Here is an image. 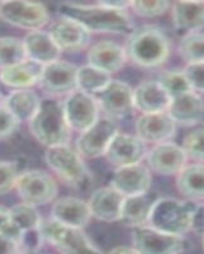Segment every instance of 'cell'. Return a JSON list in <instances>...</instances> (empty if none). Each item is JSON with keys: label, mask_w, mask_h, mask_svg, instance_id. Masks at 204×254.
Segmentation results:
<instances>
[{"label": "cell", "mask_w": 204, "mask_h": 254, "mask_svg": "<svg viewBox=\"0 0 204 254\" xmlns=\"http://www.w3.org/2000/svg\"><path fill=\"white\" fill-rule=\"evenodd\" d=\"M179 54L188 64L204 63V35L196 32L181 38Z\"/></svg>", "instance_id": "33"}, {"label": "cell", "mask_w": 204, "mask_h": 254, "mask_svg": "<svg viewBox=\"0 0 204 254\" xmlns=\"http://www.w3.org/2000/svg\"><path fill=\"white\" fill-rule=\"evenodd\" d=\"M153 206V202L146 194L126 197L122 207L121 220L128 226L142 228L149 224Z\"/></svg>", "instance_id": "29"}, {"label": "cell", "mask_w": 204, "mask_h": 254, "mask_svg": "<svg viewBox=\"0 0 204 254\" xmlns=\"http://www.w3.org/2000/svg\"><path fill=\"white\" fill-rule=\"evenodd\" d=\"M176 124L167 112L147 113L137 120L136 131L142 141L151 144L169 142L175 135Z\"/></svg>", "instance_id": "16"}, {"label": "cell", "mask_w": 204, "mask_h": 254, "mask_svg": "<svg viewBox=\"0 0 204 254\" xmlns=\"http://www.w3.org/2000/svg\"><path fill=\"white\" fill-rule=\"evenodd\" d=\"M188 155L184 149L173 142L153 146L147 154V162L153 172L162 176L179 174L187 167Z\"/></svg>", "instance_id": "15"}, {"label": "cell", "mask_w": 204, "mask_h": 254, "mask_svg": "<svg viewBox=\"0 0 204 254\" xmlns=\"http://www.w3.org/2000/svg\"><path fill=\"white\" fill-rule=\"evenodd\" d=\"M108 254H140L136 248H130V247H117L112 249Z\"/></svg>", "instance_id": "44"}, {"label": "cell", "mask_w": 204, "mask_h": 254, "mask_svg": "<svg viewBox=\"0 0 204 254\" xmlns=\"http://www.w3.org/2000/svg\"><path fill=\"white\" fill-rule=\"evenodd\" d=\"M179 192L192 201L204 199V164H192L185 167L176 178Z\"/></svg>", "instance_id": "28"}, {"label": "cell", "mask_w": 204, "mask_h": 254, "mask_svg": "<svg viewBox=\"0 0 204 254\" xmlns=\"http://www.w3.org/2000/svg\"><path fill=\"white\" fill-rule=\"evenodd\" d=\"M45 242L42 233L40 229H35V230H29L26 233H22L19 237V248L23 251L28 252V253H35L38 249L42 247V243Z\"/></svg>", "instance_id": "39"}, {"label": "cell", "mask_w": 204, "mask_h": 254, "mask_svg": "<svg viewBox=\"0 0 204 254\" xmlns=\"http://www.w3.org/2000/svg\"><path fill=\"white\" fill-rule=\"evenodd\" d=\"M0 234H5L15 239L17 242H19V233L13 226L12 219H10V212L4 207H0Z\"/></svg>", "instance_id": "41"}, {"label": "cell", "mask_w": 204, "mask_h": 254, "mask_svg": "<svg viewBox=\"0 0 204 254\" xmlns=\"http://www.w3.org/2000/svg\"><path fill=\"white\" fill-rule=\"evenodd\" d=\"M0 101H1V95H0Z\"/></svg>", "instance_id": "46"}, {"label": "cell", "mask_w": 204, "mask_h": 254, "mask_svg": "<svg viewBox=\"0 0 204 254\" xmlns=\"http://www.w3.org/2000/svg\"><path fill=\"white\" fill-rule=\"evenodd\" d=\"M202 246H203V249H204V237H203V239H202Z\"/></svg>", "instance_id": "45"}, {"label": "cell", "mask_w": 204, "mask_h": 254, "mask_svg": "<svg viewBox=\"0 0 204 254\" xmlns=\"http://www.w3.org/2000/svg\"><path fill=\"white\" fill-rule=\"evenodd\" d=\"M9 212H10L13 226L19 233V237L22 233L41 228L42 219L35 206L28 205V203H19L10 208Z\"/></svg>", "instance_id": "31"}, {"label": "cell", "mask_w": 204, "mask_h": 254, "mask_svg": "<svg viewBox=\"0 0 204 254\" xmlns=\"http://www.w3.org/2000/svg\"><path fill=\"white\" fill-rule=\"evenodd\" d=\"M50 35L61 51L78 52L90 42V32L69 18H61L50 29Z\"/></svg>", "instance_id": "18"}, {"label": "cell", "mask_w": 204, "mask_h": 254, "mask_svg": "<svg viewBox=\"0 0 204 254\" xmlns=\"http://www.w3.org/2000/svg\"><path fill=\"white\" fill-rule=\"evenodd\" d=\"M41 233L46 242L51 243L62 254H102L81 229L65 226L52 217L42 220Z\"/></svg>", "instance_id": "6"}, {"label": "cell", "mask_w": 204, "mask_h": 254, "mask_svg": "<svg viewBox=\"0 0 204 254\" xmlns=\"http://www.w3.org/2000/svg\"><path fill=\"white\" fill-rule=\"evenodd\" d=\"M15 190L24 203L42 206L52 202L57 197V183L52 176L44 171H27L20 173Z\"/></svg>", "instance_id": "7"}, {"label": "cell", "mask_w": 204, "mask_h": 254, "mask_svg": "<svg viewBox=\"0 0 204 254\" xmlns=\"http://www.w3.org/2000/svg\"><path fill=\"white\" fill-rule=\"evenodd\" d=\"M32 135L42 145L50 147L67 145L70 141V126L65 117L63 106L55 98L41 99L40 108L29 121Z\"/></svg>", "instance_id": "3"}, {"label": "cell", "mask_w": 204, "mask_h": 254, "mask_svg": "<svg viewBox=\"0 0 204 254\" xmlns=\"http://www.w3.org/2000/svg\"><path fill=\"white\" fill-rule=\"evenodd\" d=\"M19 121L4 104H0V139H5L18 128Z\"/></svg>", "instance_id": "40"}, {"label": "cell", "mask_w": 204, "mask_h": 254, "mask_svg": "<svg viewBox=\"0 0 204 254\" xmlns=\"http://www.w3.org/2000/svg\"><path fill=\"white\" fill-rule=\"evenodd\" d=\"M131 8L133 9L136 14L141 15V17L153 18L164 14L170 8V3L164 1V0H153V1L136 0V1H131Z\"/></svg>", "instance_id": "36"}, {"label": "cell", "mask_w": 204, "mask_h": 254, "mask_svg": "<svg viewBox=\"0 0 204 254\" xmlns=\"http://www.w3.org/2000/svg\"><path fill=\"white\" fill-rule=\"evenodd\" d=\"M170 103V95L158 81H142L135 89V108L144 115L167 112Z\"/></svg>", "instance_id": "21"}, {"label": "cell", "mask_w": 204, "mask_h": 254, "mask_svg": "<svg viewBox=\"0 0 204 254\" xmlns=\"http://www.w3.org/2000/svg\"><path fill=\"white\" fill-rule=\"evenodd\" d=\"M157 81L166 90L171 99L193 90L184 70H169L162 72Z\"/></svg>", "instance_id": "34"}, {"label": "cell", "mask_w": 204, "mask_h": 254, "mask_svg": "<svg viewBox=\"0 0 204 254\" xmlns=\"http://www.w3.org/2000/svg\"><path fill=\"white\" fill-rule=\"evenodd\" d=\"M26 59L23 41L17 37H0V70L13 66Z\"/></svg>", "instance_id": "32"}, {"label": "cell", "mask_w": 204, "mask_h": 254, "mask_svg": "<svg viewBox=\"0 0 204 254\" xmlns=\"http://www.w3.org/2000/svg\"><path fill=\"white\" fill-rule=\"evenodd\" d=\"M90 217L89 203L76 197H62L52 206V219L69 228L83 229Z\"/></svg>", "instance_id": "20"}, {"label": "cell", "mask_w": 204, "mask_h": 254, "mask_svg": "<svg viewBox=\"0 0 204 254\" xmlns=\"http://www.w3.org/2000/svg\"><path fill=\"white\" fill-rule=\"evenodd\" d=\"M185 75L194 92L204 93V63L188 64L184 69Z\"/></svg>", "instance_id": "38"}, {"label": "cell", "mask_w": 204, "mask_h": 254, "mask_svg": "<svg viewBox=\"0 0 204 254\" xmlns=\"http://www.w3.org/2000/svg\"><path fill=\"white\" fill-rule=\"evenodd\" d=\"M146 142L138 136L118 132L105 151L108 162L117 168L140 164L147 156Z\"/></svg>", "instance_id": "14"}, {"label": "cell", "mask_w": 204, "mask_h": 254, "mask_svg": "<svg viewBox=\"0 0 204 254\" xmlns=\"http://www.w3.org/2000/svg\"><path fill=\"white\" fill-rule=\"evenodd\" d=\"M183 149L188 156L197 160H204V126L188 133L183 140Z\"/></svg>", "instance_id": "35"}, {"label": "cell", "mask_w": 204, "mask_h": 254, "mask_svg": "<svg viewBox=\"0 0 204 254\" xmlns=\"http://www.w3.org/2000/svg\"><path fill=\"white\" fill-rule=\"evenodd\" d=\"M190 230L204 237V205H197L192 217Z\"/></svg>", "instance_id": "42"}, {"label": "cell", "mask_w": 204, "mask_h": 254, "mask_svg": "<svg viewBox=\"0 0 204 254\" xmlns=\"http://www.w3.org/2000/svg\"><path fill=\"white\" fill-rule=\"evenodd\" d=\"M94 97L99 108L112 120L124 119L135 110V90L124 81L112 80Z\"/></svg>", "instance_id": "10"}, {"label": "cell", "mask_w": 204, "mask_h": 254, "mask_svg": "<svg viewBox=\"0 0 204 254\" xmlns=\"http://www.w3.org/2000/svg\"><path fill=\"white\" fill-rule=\"evenodd\" d=\"M19 244L15 239L0 234V254H18Z\"/></svg>", "instance_id": "43"}, {"label": "cell", "mask_w": 204, "mask_h": 254, "mask_svg": "<svg viewBox=\"0 0 204 254\" xmlns=\"http://www.w3.org/2000/svg\"><path fill=\"white\" fill-rule=\"evenodd\" d=\"M41 99L29 89H17L8 95L4 106L8 108L19 122L31 121L40 108Z\"/></svg>", "instance_id": "27"}, {"label": "cell", "mask_w": 204, "mask_h": 254, "mask_svg": "<svg viewBox=\"0 0 204 254\" xmlns=\"http://www.w3.org/2000/svg\"><path fill=\"white\" fill-rule=\"evenodd\" d=\"M26 47L27 59L36 61L41 65H47L57 61L61 55V50L56 45L50 32L33 31L29 32L23 40Z\"/></svg>", "instance_id": "23"}, {"label": "cell", "mask_w": 204, "mask_h": 254, "mask_svg": "<svg viewBox=\"0 0 204 254\" xmlns=\"http://www.w3.org/2000/svg\"><path fill=\"white\" fill-rule=\"evenodd\" d=\"M174 26L185 33H196L204 27V1H176L173 5Z\"/></svg>", "instance_id": "26"}, {"label": "cell", "mask_w": 204, "mask_h": 254, "mask_svg": "<svg viewBox=\"0 0 204 254\" xmlns=\"http://www.w3.org/2000/svg\"><path fill=\"white\" fill-rule=\"evenodd\" d=\"M89 65L103 71L117 72L124 66L127 61L126 49L113 41H101L88 52Z\"/></svg>", "instance_id": "22"}, {"label": "cell", "mask_w": 204, "mask_h": 254, "mask_svg": "<svg viewBox=\"0 0 204 254\" xmlns=\"http://www.w3.org/2000/svg\"><path fill=\"white\" fill-rule=\"evenodd\" d=\"M112 187L124 197L146 194L151 187V173L144 164L117 168L112 178Z\"/></svg>", "instance_id": "17"}, {"label": "cell", "mask_w": 204, "mask_h": 254, "mask_svg": "<svg viewBox=\"0 0 204 254\" xmlns=\"http://www.w3.org/2000/svg\"><path fill=\"white\" fill-rule=\"evenodd\" d=\"M63 112L70 128L84 132L99 120V104L94 95L76 89L63 102Z\"/></svg>", "instance_id": "9"}, {"label": "cell", "mask_w": 204, "mask_h": 254, "mask_svg": "<svg viewBox=\"0 0 204 254\" xmlns=\"http://www.w3.org/2000/svg\"><path fill=\"white\" fill-rule=\"evenodd\" d=\"M46 163L63 182L71 187L87 188L90 185V174L84 164L81 155L69 145H61L47 149Z\"/></svg>", "instance_id": "5"}, {"label": "cell", "mask_w": 204, "mask_h": 254, "mask_svg": "<svg viewBox=\"0 0 204 254\" xmlns=\"http://www.w3.org/2000/svg\"><path fill=\"white\" fill-rule=\"evenodd\" d=\"M42 72H44V65L31 59H26L13 66L0 70V81L8 87L26 89L40 83Z\"/></svg>", "instance_id": "25"}, {"label": "cell", "mask_w": 204, "mask_h": 254, "mask_svg": "<svg viewBox=\"0 0 204 254\" xmlns=\"http://www.w3.org/2000/svg\"><path fill=\"white\" fill-rule=\"evenodd\" d=\"M133 244L140 254H179L185 249L184 238L162 233L151 226L136 229Z\"/></svg>", "instance_id": "12"}, {"label": "cell", "mask_w": 204, "mask_h": 254, "mask_svg": "<svg viewBox=\"0 0 204 254\" xmlns=\"http://www.w3.org/2000/svg\"><path fill=\"white\" fill-rule=\"evenodd\" d=\"M197 205L176 198H160L153 202L150 226L167 234L180 235L190 230Z\"/></svg>", "instance_id": "4"}, {"label": "cell", "mask_w": 204, "mask_h": 254, "mask_svg": "<svg viewBox=\"0 0 204 254\" xmlns=\"http://www.w3.org/2000/svg\"><path fill=\"white\" fill-rule=\"evenodd\" d=\"M124 198L126 197L112 186L99 188L92 194L88 202L92 216L105 222L121 220Z\"/></svg>", "instance_id": "19"}, {"label": "cell", "mask_w": 204, "mask_h": 254, "mask_svg": "<svg viewBox=\"0 0 204 254\" xmlns=\"http://www.w3.org/2000/svg\"><path fill=\"white\" fill-rule=\"evenodd\" d=\"M110 81V74L97 69L89 64L79 67L78 70V89L88 94H98Z\"/></svg>", "instance_id": "30"}, {"label": "cell", "mask_w": 204, "mask_h": 254, "mask_svg": "<svg viewBox=\"0 0 204 254\" xmlns=\"http://www.w3.org/2000/svg\"><path fill=\"white\" fill-rule=\"evenodd\" d=\"M60 13L63 18L78 22L89 32L124 35L131 33L135 29L132 19L126 10L109 8L102 1L95 5L76 3L61 4Z\"/></svg>", "instance_id": "1"}, {"label": "cell", "mask_w": 204, "mask_h": 254, "mask_svg": "<svg viewBox=\"0 0 204 254\" xmlns=\"http://www.w3.org/2000/svg\"><path fill=\"white\" fill-rule=\"evenodd\" d=\"M170 41L164 31L153 24L135 28L126 45L127 58L141 67H157L170 56Z\"/></svg>", "instance_id": "2"}, {"label": "cell", "mask_w": 204, "mask_h": 254, "mask_svg": "<svg viewBox=\"0 0 204 254\" xmlns=\"http://www.w3.org/2000/svg\"><path fill=\"white\" fill-rule=\"evenodd\" d=\"M78 70L76 65L67 61L47 64L41 76V88L52 95L70 94L78 89Z\"/></svg>", "instance_id": "13"}, {"label": "cell", "mask_w": 204, "mask_h": 254, "mask_svg": "<svg viewBox=\"0 0 204 254\" xmlns=\"http://www.w3.org/2000/svg\"><path fill=\"white\" fill-rule=\"evenodd\" d=\"M118 133V125L115 120L103 117L97 121L87 131L81 132L76 141L78 153L87 159L105 155V151L114 136Z\"/></svg>", "instance_id": "11"}, {"label": "cell", "mask_w": 204, "mask_h": 254, "mask_svg": "<svg viewBox=\"0 0 204 254\" xmlns=\"http://www.w3.org/2000/svg\"><path fill=\"white\" fill-rule=\"evenodd\" d=\"M0 18L12 26L33 32L49 23L50 14L44 4L15 0L0 3Z\"/></svg>", "instance_id": "8"}, {"label": "cell", "mask_w": 204, "mask_h": 254, "mask_svg": "<svg viewBox=\"0 0 204 254\" xmlns=\"http://www.w3.org/2000/svg\"><path fill=\"white\" fill-rule=\"evenodd\" d=\"M204 112V102L201 95L194 90L181 94L171 99L167 113L175 121L183 126H192L199 122Z\"/></svg>", "instance_id": "24"}, {"label": "cell", "mask_w": 204, "mask_h": 254, "mask_svg": "<svg viewBox=\"0 0 204 254\" xmlns=\"http://www.w3.org/2000/svg\"><path fill=\"white\" fill-rule=\"evenodd\" d=\"M19 176L17 163L0 160V194L9 193L15 188Z\"/></svg>", "instance_id": "37"}]
</instances>
